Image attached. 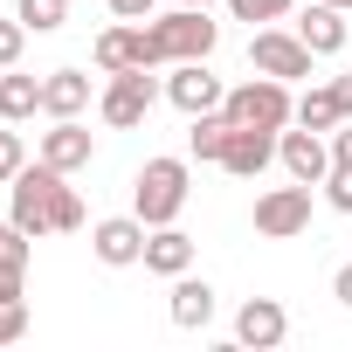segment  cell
Here are the masks:
<instances>
[{"mask_svg":"<svg viewBox=\"0 0 352 352\" xmlns=\"http://www.w3.org/2000/svg\"><path fill=\"white\" fill-rule=\"evenodd\" d=\"M276 159H283V173L290 180H304V187H324V173H331V145H324V131H311V124H283L276 131Z\"/></svg>","mask_w":352,"mask_h":352,"instance_id":"obj_8","label":"cell"},{"mask_svg":"<svg viewBox=\"0 0 352 352\" xmlns=\"http://www.w3.org/2000/svg\"><path fill=\"white\" fill-rule=\"evenodd\" d=\"M331 8H352V0H331Z\"/></svg>","mask_w":352,"mask_h":352,"instance_id":"obj_36","label":"cell"},{"mask_svg":"<svg viewBox=\"0 0 352 352\" xmlns=\"http://www.w3.org/2000/svg\"><path fill=\"white\" fill-rule=\"evenodd\" d=\"M214 42H221V28L208 21V8H173V14H152V21H145V63H152V69L208 63Z\"/></svg>","mask_w":352,"mask_h":352,"instance_id":"obj_1","label":"cell"},{"mask_svg":"<svg viewBox=\"0 0 352 352\" xmlns=\"http://www.w3.org/2000/svg\"><path fill=\"white\" fill-rule=\"evenodd\" d=\"M90 152H97V138H90L76 118H56V124L42 131V159H49L56 173H76V166H90Z\"/></svg>","mask_w":352,"mask_h":352,"instance_id":"obj_14","label":"cell"},{"mask_svg":"<svg viewBox=\"0 0 352 352\" xmlns=\"http://www.w3.org/2000/svg\"><path fill=\"white\" fill-rule=\"evenodd\" d=\"M166 97L180 104L187 118H201V111H221V76L208 69V63H173V76H166Z\"/></svg>","mask_w":352,"mask_h":352,"instance_id":"obj_10","label":"cell"},{"mask_svg":"<svg viewBox=\"0 0 352 352\" xmlns=\"http://www.w3.org/2000/svg\"><path fill=\"white\" fill-rule=\"evenodd\" d=\"M290 8H297V0H228V14L249 21V28H270V21H283Z\"/></svg>","mask_w":352,"mask_h":352,"instance_id":"obj_23","label":"cell"},{"mask_svg":"<svg viewBox=\"0 0 352 352\" xmlns=\"http://www.w3.org/2000/svg\"><path fill=\"white\" fill-rule=\"evenodd\" d=\"M214 318V283H201V276H173V324L180 331H201Z\"/></svg>","mask_w":352,"mask_h":352,"instance_id":"obj_18","label":"cell"},{"mask_svg":"<svg viewBox=\"0 0 352 352\" xmlns=\"http://www.w3.org/2000/svg\"><path fill=\"white\" fill-rule=\"evenodd\" d=\"M28 166V145H21V131H0V187H14V173Z\"/></svg>","mask_w":352,"mask_h":352,"instance_id":"obj_24","label":"cell"},{"mask_svg":"<svg viewBox=\"0 0 352 352\" xmlns=\"http://www.w3.org/2000/svg\"><path fill=\"white\" fill-rule=\"evenodd\" d=\"M228 131H235V124H228L221 111H201V118H194V131H187V152H194V159H221Z\"/></svg>","mask_w":352,"mask_h":352,"instance_id":"obj_20","label":"cell"},{"mask_svg":"<svg viewBox=\"0 0 352 352\" xmlns=\"http://www.w3.org/2000/svg\"><path fill=\"white\" fill-rule=\"evenodd\" d=\"M159 104V83H152V69H124V76H111V90L97 97V118L104 124H118V131H131V124H145V111Z\"/></svg>","mask_w":352,"mask_h":352,"instance_id":"obj_7","label":"cell"},{"mask_svg":"<svg viewBox=\"0 0 352 352\" xmlns=\"http://www.w3.org/2000/svg\"><path fill=\"white\" fill-rule=\"evenodd\" d=\"M331 297L352 311V263H338V276H331Z\"/></svg>","mask_w":352,"mask_h":352,"instance_id":"obj_32","label":"cell"},{"mask_svg":"<svg viewBox=\"0 0 352 352\" xmlns=\"http://www.w3.org/2000/svg\"><path fill=\"white\" fill-rule=\"evenodd\" d=\"M249 63L263 69V76H276V83H297V76H311V42L297 35V28H256L249 35Z\"/></svg>","mask_w":352,"mask_h":352,"instance_id":"obj_5","label":"cell"},{"mask_svg":"<svg viewBox=\"0 0 352 352\" xmlns=\"http://www.w3.org/2000/svg\"><path fill=\"white\" fill-rule=\"evenodd\" d=\"M297 35L311 42V56H338V49H345V8H331V0H311V14L297 21Z\"/></svg>","mask_w":352,"mask_h":352,"instance_id":"obj_17","label":"cell"},{"mask_svg":"<svg viewBox=\"0 0 352 352\" xmlns=\"http://www.w3.org/2000/svg\"><path fill=\"white\" fill-rule=\"evenodd\" d=\"M331 159L352 166V118H338V131H331Z\"/></svg>","mask_w":352,"mask_h":352,"instance_id":"obj_31","label":"cell"},{"mask_svg":"<svg viewBox=\"0 0 352 352\" xmlns=\"http://www.w3.org/2000/svg\"><path fill=\"white\" fill-rule=\"evenodd\" d=\"M21 276H28V270H14V263H0V297H21Z\"/></svg>","mask_w":352,"mask_h":352,"instance_id":"obj_33","label":"cell"},{"mask_svg":"<svg viewBox=\"0 0 352 352\" xmlns=\"http://www.w3.org/2000/svg\"><path fill=\"white\" fill-rule=\"evenodd\" d=\"M324 201H331L338 214H352V166L331 159V173H324Z\"/></svg>","mask_w":352,"mask_h":352,"instance_id":"obj_28","label":"cell"},{"mask_svg":"<svg viewBox=\"0 0 352 352\" xmlns=\"http://www.w3.org/2000/svg\"><path fill=\"white\" fill-rule=\"evenodd\" d=\"M304 228H311V187H304V180L256 194V235H270V242H290V235H304Z\"/></svg>","mask_w":352,"mask_h":352,"instance_id":"obj_6","label":"cell"},{"mask_svg":"<svg viewBox=\"0 0 352 352\" xmlns=\"http://www.w3.org/2000/svg\"><path fill=\"white\" fill-rule=\"evenodd\" d=\"M28 228H14V221H0V263H14V270H28Z\"/></svg>","mask_w":352,"mask_h":352,"instance_id":"obj_27","label":"cell"},{"mask_svg":"<svg viewBox=\"0 0 352 352\" xmlns=\"http://www.w3.org/2000/svg\"><path fill=\"white\" fill-rule=\"evenodd\" d=\"M283 331H290V318H283V304H276V297H249V304L235 311V338H242V345H256V352L283 345Z\"/></svg>","mask_w":352,"mask_h":352,"instance_id":"obj_12","label":"cell"},{"mask_svg":"<svg viewBox=\"0 0 352 352\" xmlns=\"http://www.w3.org/2000/svg\"><path fill=\"white\" fill-rule=\"evenodd\" d=\"M56 187H63V173L42 159V166H21L14 173V208L8 221L28 228V235H56Z\"/></svg>","mask_w":352,"mask_h":352,"instance_id":"obj_4","label":"cell"},{"mask_svg":"<svg viewBox=\"0 0 352 352\" xmlns=\"http://www.w3.org/2000/svg\"><path fill=\"white\" fill-rule=\"evenodd\" d=\"M173 8H208V0H173Z\"/></svg>","mask_w":352,"mask_h":352,"instance_id":"obj_35","label":"cell"},{"mask_svg":"<svg viewBox=\"0 0 352 352\" xmlns=\"http://www.w3.org/2000/svg\"><path fill=\"white\" fill-rule=\"evenodd\" d=\"M97 69H104V76H124V69H152V63H145V28H131V21L104 28V35H97Z\"/></svg>","mask_w":352,"mask_h":352,"instance_id":"obj_13","label":"cell"},{"mask_svg":"<svg viewBox=\"0 0 352 352\" xmlns=\"http://www.w3.org/2000/svg\"><path fill=\"white\" fill-rule=\"evenodd\" d=\"M276 159V131H256V124H235L228 145H221V166L235 173V180H263Z\"/></svg>","mask_w":352,"mask_h":352,"instance_id":"obj_11","label":"cell"},{"mask_svg":"<svg viewBox=\"0 0 352 352\" xmlns=\"http://www.w3.org/2000/svg\"><path fill=\"white\" fill-rule=\"evenodd\" d=\"M297 124H311V131H338V97H331V83H318V90L297 97Z\"/></svg>","mask_w":352,"mask_h":352,"instance_id":"obj_21","label":"cell"},{"mask_svg":"<svg viewBox=\"0 0 352 352\" xmlns=\"http://www.w3.org/2000/svg\"><path fill=\"white\" fill-rule=\"evenodd\" d=\"M76 228H83V201H76V187L63 180V187H56V235H76Z\"/></svg>","mask_w":352,"mask_h":352,"instance_id":"obj_25","label":"cell"},{"mask_svg":"<svg viewBox=\"0 0 352 352\" xmlns=\"http://www.w3.org/2000/svg\"><path fill=\"white\" fill-rule=\"evenodd\" d=\"M42 111V83L35 76H0V118L8 124H28Z\"/></svg>","mask_w":352,"mask_h":352,"instance_id":"obj_19","label":"cell"},{"mask_svg":"<svg viewBox=\"0 0 352 352\" xmlns=\"http://www.w3.org/2000/svg\"><path fill=\"white\" fill-rule=\"evenodd\" d=\"M152 8H159V0H111L118 21H152Z\"/></svg>","mask_w":352,"mask_h":352,"instance_id":"obj_30","label":"cell"},{"mask_svg":"<svg viewBox=\"0 0 352 352\" xmlns=\"http://www.w3.org/2000/svg\"><path fill=\"white\" fill-rule=\"evenodd\" d=\"M180 208H187V159H145L131 180V214L145 228H166L180 221Z\"/></svg>","mask_w":352,"mask_h":352,"instance_id":"obj_2","label":"cell"},{"mask_svg":"<svg viewBox=\"0 0 352 352\" xmlns=\"http://www.w3.org/2000/svg\"><path fill=\"white\" fill-rule=\"evenodd\" d=\"M21 49H28V21L14 14V21H0V69H14V63H21Z\"/></svg>","mask_w":352,"mask_h":352,"instance_id":"obj_26","label":"cell"},{"mask_svg":"<svg viewBox=\"0 0 352 352\" xmlns=\"http://www.w3.org/2000/svg\"><path fill=\"white\" fill-rule=\"evenodd\" d=\"M42 111L49 118H83L90 111V76L83 69H49L42 76Z\"/></svg>","mask_w":352,"mask_h":352,"instance_id":"obj_16","label":"cell"},{"mask_svg":"<svg viewBox=\"0 0 352 352\" xmlns=\"http://www.w3.org/2000/svg\"><path fill=\"white\" fill-rule=\"evenodd\" d=\"M14 14L28 21V35H56L69 21V0H14Z\"/></svg>","mask_w":352,"mask_h":352,"instance_id":"obj_22","label":"cell"},{"mask_svg":"<svg viewBox=\"0 0 352 352\" xmlns=\"http://www.w3.org/2000/svg\"><path fill=\"white\" fill-rule=\"evenodd\" d=\"M145 270H152V276H187V270H194V235H180L173 221L152 228V235H145Z\"/></svg>","mask_w":352,"mask_h":352,"instance_id":"obj_15","label":"cell"},{"mask_svg":"<svg viewBox=\"0 0 352 352\" xmlns=\"http://www.w3.org/2000/svg\"><path fill=\"white\" fill-rule=\"evenodd\" d=\"M331 97H338V118H352V76H331Z\"/></svg>","mask_w":352,"mask_h":352,"instance_id":"obj_34","label":"cell"},{"mask_svg":"<svg viewBox=\"0 0 352 352\" xmlns=\"http://www.w3.org/2000/svg\"><path fill=\"white\" fill-rule=\"evenodd\" d=\"M21 331H28V304L21 297H0V345H14Z\"/></svg>","mask_w":352,"mask_h":352,"instance_id":"obj_29","label":"cell"},{"mask_svg":"<svg viewBox=\"0 0 352 352\" xmlns=\"http://www.w3.org/2000/svg\"><path fill=\"white\" fill-rule=\"evenodd\" d=\"M221 118L228 124H256V131H283V124H297V97H290V83H276V76H249V83H235L228 97H221Z\"/></svg>","mask_w":352,"mask_h":352,"instance_id":"obj_3","label":"cell"},{"mask_svg":"<svg viewBox=\"0 0 352 352\" xmlns=\"http://www.w3.org/2000/svg\"><path fill=\"white\" fill-rule=\"evenodd\" d=\"M145 221L138 214H111V221H97L90 228V249H97V263H111V270H131V263H145Z\"/></svg>","mask_w":352,"mask_h":352,"instance_id":"obj_9","label":"cell"}]
</instances>
